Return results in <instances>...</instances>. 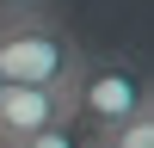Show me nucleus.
<instances>
[{"label": "nucleus", "instance_id": "nucleus-1", "mask_svg": "<svg viewBox=\"0 0 154 148\" xmlns=\"http://www.w3.org/2000/svg\"><path fill=\"white\" fill-rule=\"evenodd\" d=\"M86 49L56 12H19L0 19V80L6 86H74Z\"/></svg>", "mask_w": 154, "mask_h": 148}, {"label": "nucleus", "instance_id": "nucleus-2", "mask_svg": "<svg viewBox=\"0 0 154 148\" xmlns=\"http://www.w3.org/2000/svg\"><path fill=\"white\" fill-rule=\"evenodd\" d=\"M68 93H74V123H80L86 136H105L111 123H123L130 111L148 105V80L136 74V62H123V56H99V62L86 56Z\"/></svg>", "mask_w": 154, "mask_h": 148}, {"label": "nucleus", "instance_id": "nucleus-3", "mask_svg": "<svg viewBox=\"0 0 154 148\" xmlns=\"http://www.w3.org/2000/svg\"><path fill=\"white\" fill-rule=\"evenodd\" d=\"M74 117V93L68 86H6L0 80V148H19L31 136L56 130Z\"/></svg>", "mask_w": 154, "mask_h": 148}, {"label": "nucleus", "instance_id": "nucleus-4", "mask_svg": "<svg viewBox=\"0 0 154 148\" xmlns=\"http://www.w3.org/2000/svg\"><path fill=\"white\" fill-rule=\"evenodd\" d=\"M93 148H154V99L142 111H130L123 123H111L105 136H93Z\"/></svg>", "mask_w": 154, "mask_h": 148}, {"label": "nucleus", "instance_id": "nucleus-5", "mask_svg": "<svg viewBox=\"0 0 154 148\" xmlns=\"http://www.w3.org/2000/svg\"><path fill=\"white\" fill-rule=\"evenodd\" d=\"M19 148H93V136L80 130V123H56V130H43V136H31V142H19Z\"/></svg>", "mask_w": 154, "mask_h": 148}, {"label": "nucleus", "instance_id": "nucleus-6", "mask_svg": "<svg viewBox=\"0 0 154 148\" xmlns=\"http://www.w3.org/2000/svg\"><path fill=\"white\" fill-rule=\"evenodd\" d=\"M49 0H0V19H19V12H43Z\"/></svg>", "mask_w": 154, "mask_h": 148}]
</instances>
